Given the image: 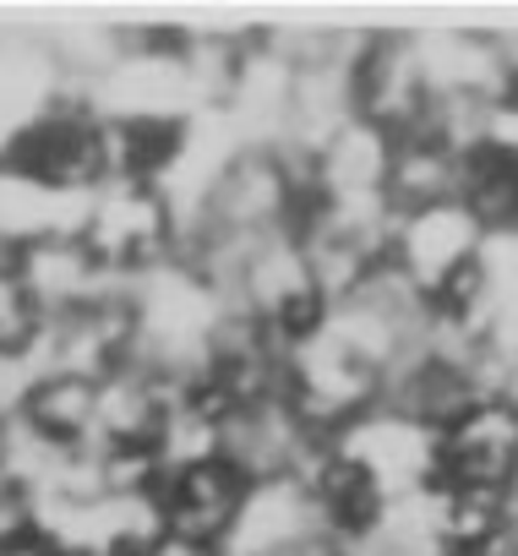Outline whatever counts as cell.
Here are the masks:
<instances>
[{
	"label": "cell",
	"mask_w": 518,
	"mask_h": 556,
	"mask_svg": "<svg viewBox=\"0 0 518 556\" xmlns=\"http://www.w3.org/2000/svg\"><path fill=\"white\" fill-rule=\"evenodd\" d=\"M12 267L23 273V285H28L34 306L45 312V323H55L66 312H83V306H93L99 295L115 290V285H104V273L88 262V251L77 245L72 229L39 235V240L17 245L12 251Z\"/></svg>",
	"instance_id": "cell-9"
},
{
	"label": "cell",
	"mask_w": 518,
	"mask_h": 556,
	"mask_svg": "<svg viewBox=\"0 0 518 556\" xmlns=\"http://www.w3.org/2000/svg\"><path fill=\"white\" fill-rule=\"evenodd\" d=\"M328 453L344 458L382 502H404L437 485V431L399 415L393 404H371L350 426L328 437Z\"/></svg>",
	"instance_id": "cell-3"
},
{
	"label": "cell",
	"mask_w": 518,
	"mask_h": 556,
	"mask_svg": "<svg viewBox=\"0 0 518 556\" xmlns=\"http://www.w3.org/2000/svg\"><path fill=\"white\" fill-rule=\"evenodd\" d=\"M507 513H513V534H518V480L507 485Z\"/></svg>",
	"instance_id": "cell-15"
},
{
	"label": "cell",
	"mask_w": 518,
	"mask_h": 556,
	"mask_svg": "<svg viewBox=\"0 0 518 556\" xmlns=\"http://www.w3.org/2000/svg\"><path fill=\"white\" fill-rule=\"evenodd\" d=\"M458 164H464V153L447 148L442 137H431V131L399 137L393 159H388V207H393V218L437 207V202H458Z\"/></svg>",
	"instance_id": "cell-11"
},
{
	"label": "cell",
	"mask_w": 518,
	"mask_h": 556,
	"mask_svg": "<svg viewBox=\"0 0 518 556\" xmlns=\"http://www.w3.org/2000/svg\"><path fill=\"white\" fill-rule=\"evenodd\" d=\"M339 556H355V551H339Z\"/></svg>",
	"instance_id": "cell-18"
},
{
	"label": "cell",
	"mask_w": 518,
	"mask_h": 556,
	"mask_svg": "<svg viewBox=\"0 0 518 556\" xmlns=\"http://www.w3.org/2000/svg\"><path fill=\"white\" fill-rule=\"evenodd\" d=\"M518 480V404L502 393L469 399L437 426V485L447 491H507Z\"/></svg>",
	"instance_id": "cell-5"
},
{
	"label": "cell",
	"mask_w": 518,
	"mask_h": 556,
	"mask_svg": "<svg viewBox=\"0 0 518 556\" xmlns=\"http://www.w3.org/2000/svg\"><path fill=\"white\" fill-rule=\"evenodd\" d=\"M45 339V312L34 306L23 273L12 267V256H0V361H23L34 366V350Z\"/></svg>",
	"instance_id": "cell-12"
},
{
	"label": "cell",
	"mask_w": 518,
	"mask_h": 556,
	"mask_svg": "<svg viewBox=\"0 0 518 556\" xmlns=\"http://www.w3.org/2000/svg\"><path fill=\"white\" fill-rule=\"evenodd\" d=\"M77 245L104 273V285L126 290L180 256V218L153 180H104L77 202Z\"/></svg>",
	"instance_id": "cell-2"
},
{
	"label": "cell",
	"mask_w": 518,
	"mask_h": 556,
	"mask_svg": "<svg viewBox=\"0 0 518 556\" xmlns=\"http://www.w3.org/2000/svg\"><path fill=\"white\" fill-rule=\"evenodd\" d=\"M458 202L485 240H518V137L491 126L458 164Z\"/></svg>",
	"instance_id": "cell-10"
},
{
	"label": "cell",
	"mask_w": 518,
	"mask_h": 556,
	"mask_svg": "<svg viewBox=\"0 0 518 556\" xmlns=\"http://www.w3.org/2000/svg\"><path fill=\"white\" fill-rule=\"evenodd\" d=\"M388 159L393 137L366 121H344L312 159H301L306 207H388Z\"/></svg>",
	"instance_id": "cell-7"
},
{
	"label": "cell",
	"mask_w": 518,
	"mask_h": 556,
	"mask_svg": "<svg viewBox=\"0 0 518 556\" xmlns=\"http://www.w3.org/2000/svg\"><path fill=\"white\" fill-rule=\"evenodd\" d=\"M7 442H12V431H7V420H0V464H7Z\"/></svg>",
	"instance_id": "cell-17"
},
{
	"label": "cell",
	"mask_w": 518,
	"mask_h": 556,
	"mask_svg": "<svg viewBox=\"0 0 518 556\" xmlns=\"http://www.w3.org/2000/svg\"><path fill=\"white\" fill-rule=\"evenodd\" d=\"M213 285L224 290V301L240 323L268 333L274 344L306 339L328 312V290H323V278H317V267H312L295 229L268 235V240L224 256L213 267Z\"/></svg>",
	"instance_id": "cell-1"
},
{
	"label": "cell",
	"mask_w": 518,
	"mask_h": 556,
	"mask_svg": "<svg viewBox=\"0 0 518 556\" xmlns=\"http://www.w3.org/2000/svg\"><path fill=\"white\" fill-rule=\"evenodd\" d=\"M350 104L355 121L382 137H415L431 121V83L415 50V34H366L350 61Z\"/></svg>",
	"instance_id": "cell-4"
},
{
	"label": "cell",
	"mask_w": 518,
	"mask_h": 556,
	"mask_svg": "<svg viewBox=\"0 0 518 556\" xmlns=\"http://www.w3.org/2000/svg\"><path fill=\"white\" fill-rule=\"evenodd\" d=\"M475 556H518V545H496V551H475Z\"/></svg>",
	"instance_id": "cell-16"
},
{
	"label": "cell",
	"mask_w": 518,
	"mask_h": 556,
	"mask_svg": "<svg viewBox=\"0 0 518 556\" xmlns=\"http://www.w3.org/2000/svg\"><path fill=\"white\" fill-rule=\"evenodd\" d=\"M34 540H39V491L12 464H0V551H17Z\"/></svg>",
	"instance_id": "cell-13"
},
{
	"label": "cell",
	"mask_w": 518,
	"mask_h": 556,
	"mask_svg": "<svg viewBox=\"0 0 518 556\" xmlns=\"http://www.w3.org/2000/svg\"><path fill=\"white\" fill-rule=\"evenodd\" d=\"M131 361H137V328H131L126 290H110L93 306L45 323V339L34 350V371L83 377V382H104L126 371Z\"/></svg>",
	"instance_id": "cell-6"
},
{
	"label": "cell",
	"mask_w": 518,
	"mask_h": 556,
	"mask_svg": "<svg viewBox=\"0 0 518 556\" xmlns=\"http://www.w3.org/2000/svg\"><path fill=\"white\" fill-rule=\"evenodd\" d=\"M251 480L224 464V458H197V464H175L159 475L153 485V507H159V529L202 540V545H224L240 507H245Z\"/></svg>",
	"instance_id": "cell-8"
},
{
	"label": "cell",
	"mask_w": 518,
	"mask_h": 556,
	"mask_svg": "<svg viewBox=\"0 0 518 556\" xmlns=\"http://www.w3.org/2000/svg\"><path fill=\"white\" fill-rule=\"evenodd\" d=\"M137 556H224L218 545H202V540H186V534H169V529H159Z\"/></svg>",
	"instance_id": "cell-14"
}]
</instances>
